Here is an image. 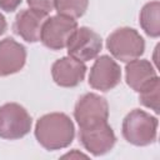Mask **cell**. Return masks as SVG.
<instances>
[{
    "label": "cell",
    "mask_w": 160,
    "mask_h": 160,
    "mask_svg": "<svg viewBox=\"0 0 160 160\" xmlns=\"http://www.w3.org/2000/svg\"><path fill=\"white\" fill-rule=\"evenodd\" d=\"M79 140L90 154L100 156L109 152L114 148L116 136L114 134V130L106 121L91 128L80 129Z\"/></svg>",
    "instance_id": "8"
},
{
    "label": "cell",
    "mask_w": 160,
    "mask_h": 160,
    "mask_svg": "<svg viewBox=\"0 0 160 160\" xmlns=\"http://www.w3.org/2000/svg\"><path fill=\"white\" fill-rule=\"evenodd\" d=\"M75 136L74 124L64 112H50L41 116L35 126V138L46 150L69 146Z\"/></svg>",
    "instance_id": "1"
},
{
    "label": "cell",
    "mask_w": 160,
    "mask_h": 160,
    "mask_svg": "<svg viewBox=\"0 0 160 160\" xmlns=\"http://www.w3.org/2000/svg\"><path fill=\"white\" fill-rule=\"evenodd\" d=\"M74 156H76V158H85V155H82L81 152H78V151H72L71 154H66V155H64V158H74Z\"/></svg>",
    "instance_id": "20"
},
{
    "label": "cell",
    "mask_w": 160,
    "mask_h": 160,
    "mask_svg": "<svg viewBox=\"0 0 160 160\" xmlns=\"http://www.w3.org/2000/svg\"><path fill=\"white\" fill-rule=\"evenodd\" d=\"M159 11H160V2L155 0L145 4L140 12V25L142 30L151 38H158L160 35Z\"/></svg>",
    "instance_id": "14"
},
{
    "label": "cell",
    "mask_w": 160,
    "mask_h": 160,
    "mask_svg": "<svg viewBox=\"0 0 160 160\" xmlns=\"http://www.w3.org/2000/svg\"><path fill=\"white\" fill-rule=\"evenodd\" d=\"M48 12L35 10V9H24L21 10L14 21V31L20 38L28 42H36L40 40L41 30L48 20Z\"/></svg>",
    "instance_id": "10"
},
{
    "label": "cell",
    "mask_w": 160,
    "mask_h": 160,
    "mask_svg": "<svg viewBox=\"0 0 160 160\" xmlns=\"http://www.w3.org/2000/svg\"><path fill=\"white\" fill-rule=\"evenodd\" d=\"M121 80V70L115 60L108 55L98 58L90 70L89 85L100 91L114 89Z\"/></svg>",
    "instance_id": "9"
},
{
    "label": "cell",
    "mask_w": 160,
    "mask_h": 160,
    "mask_svg": "<svg viewBox=\"0 0 160 160\" xmlns=\"http://www.w3.org/2000/svg\"><path fill=\"white\" fill-rule=\"evenodd\" d=\"M26 61L25 48L12 38L0 41V76L15 74L22 69Z\"/></svg>",
    "instance_id": "12"
},
{
    "label": "cell",
    "mask_w": 160,
    "mask_h": 160,
    "mask_svg": "<svg viewBox=\"0 0 160 160\" xmlns=\"http://www.w3.org/2000/svg\"><path fill=\"white\" fill-rule=\"evenodd\" d=\"M66 48L69 56L85 62L98 56L102 48V41L98 32L90 28L82 26L72 32Z\"/></svg>",
    "instance_id": "7"
},
{
    "label": "cell",
    "mask_w": 160,
    "mask_h": 160,
    "mask_svg": "<svg viewBox=\"0 0 160 160\" xmlns=\"http://www.w3.org/2000/svg\"><path fill=\"white\" fill-rule=\"evenodd\" d=\"M76 29L78 22L75 19L58 14L55 16L48 18L42 26L40 40L46 48L51 50H61L66 48L70 36Z\"/></svg>",
    "instance_id": "6"
},
{
    "label": "cell",
    "mask_w": 160,
    "mask_h": 160,
    "mask_svg": "<svg viewBox=\"0 0 160 160\" xmlns=\"http://www.w3.org/2000/svg\"><path fill=\"white\" fill-rule=\"evenodd\" d=\"M20 4L21 0H0V9L6 12H11L16 10Z\"/></svg>",
    "instance_id": "18"
},
{
    "label": "cell",
    "mask_w": 160,
    "mask_h": 160,
    "mask_svg": "<svg viewBox=\"0 0 160 160\" xmlns=\"http://www.w3.org/2000/svg\"><path fill=\"white\" fill-rule=\"evenodd\" d=\"M6 30V21H5V18L0 14V35H2Z\"/></svg>",
    "instance_id": "19"
},
{
    "label": "cell",
    "mask_w": 160,
    "mask_h": 160,
    "mask_svg": "<svg viewBox=\"0 0 160 160\" xmlns=\"http://www.w3.org/2000/svg\"><path fill=\"white\" fill-rule=\"evenodd\" d=\"M74 116L80 129L106 122L109 119L108 101L105 98L94 92L84 94L75 105Z\"/></svg>",
    "instance_id": "5"
},
{
    "label": "cell",
    "mask_w": 160,
    "mask_h": 160,
    "mask_svg": "<svg viewBox=\"0 0 160 160\" xmlns=\"http://www.w3.org/2000/svg\"><path fill=\"white\" fill-rule=\"evenodd\" d=\"M125 76L128 85L140 92L148 86H150L156 79H159L154 66L148 60H139L134 59L128 62L125 68Z\"/></svg>",
    "instance_id": "13"
},
{
    "label": "cell",
    "mask_w": 160,
    "mask_h": 160,
    "mask_svg": "<svg viewBox=\"0 0 160 160\" xmlns=\"http://www.w3.org/2000/svg\"><path fill=\"white\" fill-rule=\"evenodd\" d=\"M159 94H160V80L156 79L150 86H148L146 89L139 92V101L144 106L154 110L158 114L159 112Z\"/></svg>",
    "instance_id": "16"
},
{
    "label": "cell",
    "mask_w": 160,
    "mask_h": 160,
    "mask_svg": "<svg viewBox=\"0 0 160 160\" xmlns=\"http://www.w3.org/2000/svg\"><path fill=\"white\" fill-rule=\"evenodd\" d=\"M88 4L89 0H55V9L59 15L78 19L85 14Z\"/></svg>",
    "instance_id": "15"
},
{
    "label": "cell",
    "mask_w": 160,
    "mask_h": 160,
    "mask_svg": "<svg viewBox=\"0 0 160 160\" xmlns=\"http://www.w3.org/2000/svg\"><path fill=\"white\" fill-rule=\"evenodd\" d=\"M31 116L21 105L8 102L0 106V138L16 140L29 134L31 129Z\"/></svg>",
    "instance_id": "4"
},
{
    "label": "cell",
    "mask_w": 160,
    "mask_h": 160,
    "mask_svg": "<svg viewBox=\"0 0 160 160\" xmlns=\"http://www.w3.org/2000/svg\"><path fill=\"white\" fill-rule=\"evenodd\" d=\"M106 46L115 59L129 62L142 55L145 41L135 29L120 28L108 36Z\"/></svg>",
    "instance_id": "3"
},
{
    "label": "cell",
    "mask_w": 160,
    "mask_h": 160,
    "mask_svg": "<svg viewBox=\"0 0 160 160\" xmlns=\"http://www.w3.org/2000/svg\"><path fill=\"white\" fill-rule=\"evenodd\" d=\"M86 72V66L71 56H65L56 60L51 68L54 81L62 88H74L79 85Z\"/></svg>",
    "instance_id": "11"
},
{
    "label": "cell",
    "mask_w": 160,
    "mask_h": 160,
    "mask_svg": "<svg viewBox=\"0 0 160 160\" xmlns=\"http://www.w3.org/2000/svg\"><path fill=\"white\" fill-rule=\"evenodd\" d=\"M28 4L31 9L40 10L48 14L55 8V0H28Z\"/></svg>",
    "instance_id": "17"
},
{
    "label": "cell",
    "mask_w": 160,
    "mask_h": 160,
    "mask_svg": "<svg viewBox=\"0 0 160 160\" xmlns=\"http://www.w3.org/2000/svg\"><path fill=\"white\" fill-rule=\"evenodd\" d=\"M159 121L140 109H134L122 120L124 139L136 146H146L156 140Z\"/></svg>",
    "instance_id": "2"
}]
</instances>
